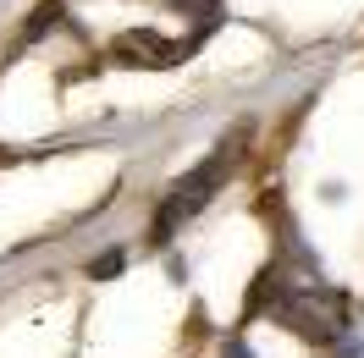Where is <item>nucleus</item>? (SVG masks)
Here are the masks:
<instances>
[{
  "instance_id": "f257e3e1",
  "label": "nucleus",
  "mask_w": 364,
  "mask_h": 358,
  "mask_svg": "<svg viewBox=\"0 0 364 358\" xmlns=\"http://www.w3.org/2000/svg\"><path fill=\"white\" fill-rule=\"evenodd\" d=\"M227 171H232V143H221L205 166H193L188 177L171 182V193H166V204H160V215H155V243H171V232L205 210L210 193L221 188V177H227Z\"/></svg>"
},
{
  "instance_id": "f03ea898",
  "label": "nucleus",
  "mask_w": 364,
  "mask_h": 358,
  "mask_svg": "<svg viewBox=\"0 0 364 358\" xmlns=\"http://www.w3.org/2000/svg\"><path fill=\"white\" fill-rule=\"evenodd\" d=\"M282 320H287L298 336H309V342H337L342 325H348V303H342V292H326L315 281V287L282 298Z\"/></svg>"
},
{
  "instance_id": "7ed1b4c3",
  "label": "nucleus",
  "mask_w": 364,
  "mask_h": 358,
  "mask_svg": "<svg viewBox=\"0 0 364 358\" xmlns=\"http://www.w3.org/2000/svg\"><path fill=\"white\" fill-rule=\"evenodd\" d=\"M111 55H116V61H127V67H177L182 45L160 39V33H149V28H138V33H122V39H116Z\"/></svg>"
},
{
  "instance_id": "20e7f679",
  "label": "nucleus",
  "mask_w": 364,
  "mask_h": 358,
  "mask_svg": "<svg viewBox=\"0 0 364 358\" xmlns=\"http://www.w3.org/2000/svg\"><path fill=\"white\" fill-rule=\"evenodd\" d=\"M116 270H122V254H105V259H94V265H89V276H94V281H105V276H116Z\"/></svg>"
},
{
  "instance_id": "39448f33",
  "label": "nucleus",
  "mask_w": 364,
  "mask_h": 358,
  "mask_svg": "<svg viewBox=\"0 0 364 358\" xmlns=\"http://www.w3.org/2000/svg\"><path fill=\"white\" fill-rule=\"evenodd\" d=\"M227 358H254V353L243 347V342H227Z\"/></svg>"
},
{
  "instance_id": "423d86ee",
  "label": "nucleus",
  "mask_w": 364,
  "mask_h": 358,
  "mask_svg": "<svg viewBox=\"0 0 364 358\" xmlns=\"http://www.w3.org/2000/svg\"><path fill=\"white\" fill-rule=\"evenodd\" d=\"M177 6H210V0H177Z\"/></svg>"
}]
</instances>
